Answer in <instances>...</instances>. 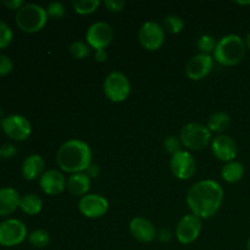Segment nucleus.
Wrapping results in <instances>:
<instances>
[{
  "mask_svg": "<svg viewBox=\"0 0 250 250\" xmlns=\"http://www.w3.org/2000/svg\"><path fill=\"white\" fill-rule=\"evenodd\" d=\"M217 42L215 41V38L210 34H203L198 39V49H199L200 54H205V55H210L211 53H214L215 48H216Z\"/></svg>",
  "mask_w": 250,
  "mask_h": 250,
  "instance_id": "cd10ccee",
  "label": "nucleus"
},
{
  "mask_svg": "<svg viewBox=\"0 0 250 250\" xmlns=\"http://www.w3.org/2000/svg\"><path fill=\"white\" fill-rule=\"evenodd\" d=\"M214 68V58L205 54H197L188 60L186 75L192 81H202L210 75Z\"/></svg>",
  "mask_w": 250,
  "mask_h": 250,
  "instance_id": "4468645a",
  "label": "nucleus"
},
{
  "mask_svg": "<svg viewBox=\"0 0 250 250\" xmlns=\"http://www.w3.org/2000/svg\"><path fill=\"white\" fill-rule=\"evenodd\" d=\"M93 160L89 144L81 139H68L56 153V163L61 171L67 173L85 172Z\"/></svg>",
  "mask_w": 250,
  "mask_h": 250,
  "instance_id": "f03ea898",
  "label": "nucleus"
},
{
  "mask_svg": "<svg viewBox=\"0 0 250 250\" xmlns=\"http://www.w3.org/2000/svg\"><path fill=\"white\" fill-rule=\"evenodd\" d=\"M48 14L38 4H24L16 14V24L22 32L37 33L45 27Z\"/></svg>",
  "mask_w": 250,
  "mask_h": 250,
  "instance_id": "20e7f679",
  "label": "nucleus"
},
{
  "mask_svg": "<svg viewBox=\"0 0 250 250\" xmlns=\"http://www.w3.org/2000/svg\"><path fill=\"white\" fill-rule=\"evenodd\" d=\"M94 59L97 62H105L107 59V53L105 50H95Z\"/></svg>",
  "mask_w": 250,
  "mask_h": 250,
  "instance_id": "4c0bfd02",
  "label": "nucleus"
},
{
  "mask_svg": "<svg viewBox=\"0 0 250 250\" xmlns=\"http://www.w3.org/2000/svg\"><path fill=\"white\" fill-rule=\"evenodd\" d=\"M104 6L109 10L110 12H114V14H117V12H121L124 10L126 2L124 0H105Z\"/></svg>",
  "mask_w": 250,
  "mask_h": 250,
  "instance_id": "473e14b6",
  "label": "nucleus"
},
{
  "mask_svg": "<svg viewBox=\"0 0 250 250\" xmlns=\"http://www.w3.org/2000/svg\"><path fill=\"white\" fill-rule=\"evenodd\" d=\"M202 229L203 220L190 212V214L185 215L178 221L177 226H176L175 236L181 244L187 246V244H190L197 241L198 237L202 233Z\"/></svg>",
  "mask_w": 250,
  "mask_h": 250,
  "instance_id": "9b49d317",
  "label": "nucleus"
},
{
  "mask_svg": "<svg viewBox=\"0 0 250 250\" xmlns=\"http://www.w3.org/2000/svg\"><path fill=\"white\" fill-rule=\"evenodd\" d=\"M17 150H16V146L11 143H6V144H2L0 146V155L5 159H10V158H14L16 155Z\"/></svg>",
  "mask_w": 250,
  "mask_h": 250,
  "instance_id": "72a5a7b5",
  "label": "nucleus"
},
{
  "mask_svg": "<svg viewBox=\"0 0 250 250\" xmlns=\"http://www.w3.org/2000/svg\"><path fill=\"white\" fill-rule=\"evenodd\" d=\"M236 4H238V5H250V0H249V1H236Z\"/></svg>",
  "mask_w": 250,
  "mask_h": 250,
  "instance_id": "ea45409f",
  "label": "nucleus"
},
{
  "mask_svg": "<svg viewBox=\"0 0 250 250\" xmlns=\"http://www.w3.org/2000/svg\"><path fill=\"white\" fill-rule=\"evenodd\" d=\"M182 143H181L180 137L175 136H168L166 137L165 141H164V149L166 150V153L170 154L171 156L175 155L176 153L182 150Z\"/></svg>",
  "mask_w": 250,
  "mask_h": 250,
  "instance_id": "c85d7f7f",
  "label": "nucleus"
},
{
  "mask_svg": "<svg viewBox=\"0 0 250 250\" xmlns=\"http://www.w3.org/2000/svg\"><path fill=\"white\" fill-rule=\"evenodd\" d=\"M170 170L177 180L187 181L194 176L197 171V163L189 151L181 150L171 156Z\"/></svg>",
  "mask_w": 250,
  "mask_h": 250,
  "instance_id": "f8f14e48",
  "label": "nucleus"
},
{
  "mask_svg": "<svg viewBox=\"0 0 250 250\" xmlns=\"http://www.w3.org/2000/svg\"><path fill=\"white\" fill-rule=\"evenodd\" d=\"M244 166L239 161H229L221 168V177L227 183H237L243 178Z\"/></svg>",
  "mask_w": 250,
  "mask_h": 250,
  "instance_id": "412c9836",
  "label": "nucleus"
},
{
  "mask_svg": "<svg viewBox=\"0 0 250 250\" xmlns=\"http://www.w3.org/2000/svg\"><path fill=\"white\" fill-rule=\"evenodd\" d=\"M246 51V42L242 37L237 34H227L217 42L212 58L220 65L231 67L243 61Z\"/></svg>",
  "mask_w": 250,
  "mask_h": 250,
  "instance_id": "7ed1b4c3",
  "label": "nucleus"
},
{
  "mask_svg": "<svg viewBox=\"0 0 250 250\" xmlns=\"http://www.w3.org/2000/svg\"><path fill=\"white\" fill-rule=\"evenodd\" d=\"M180 139L182 146L188 150L200 151L210 146L212 133L208 126L198 122H189L181 128Z\"/></svg>",
  "mask_w": 250,
  "mask_h": 250,
  "instance_id": "39448f33",
  "label": "nucleus"
},
{
  "mask_svg": "<svg viewBox=\"0 0 250 250\" xmlns=\"http://www.w3.org/2000/svg\"><path fill=\"white\" fill-rule=\"evenodd\" d=\"M224 188L214 180H203L188 189L186 202L193 215L209 220L219 212L224 203Z\"/></svg>",
  "mask_w": 250,
  "mask_h": 250,
  "instance_id": "f257e3e1",
  "label": "nucleus"
},
{
  "mask_svg": "<svg viewBox=\"0 0 250 250\" xmlns=\"http://www.w3.org/2000/svg\"><path fill=\"white\" fill-rule=\"evenodd\" d=\"M28 237L27 227L22 221L17 219L5 220L0 224V246L11 248L23 243Z\"/></svg>",
  "mask_w": 250,
  "mask_h": 250,
  "instance_id": "0eeeda50",
  "label": "nucleus"
},
{
  "mask_svg": "<svg viewBox=\"0 0 250 250\" xmlns=\"http://www.w3.org/2000/svg\"><path fill=\"white\" fill-rule=\"evenodd\" d=\"M100 0H73L72 7L78 15H90L98 10L100 6Z\"/></svg>",
  "mask_w": 250,
  "mask_h": 250,
  "instance_id": "b1692460",
  "label": "nucleus"
},
{
  "mask_svg": "<svg viewBox=\"0 0 250 250\" xmlns=\"http://www.w3.org/2000/svg\"><path fill=\"white\" fill-rule=\"evenodd\" d=\"M66 183H67V180L65 175L55 168L45 171L39 178V187L48 195L61 194L66 189Z\"/></svg>",
  "mask_w": 250,
  "mask_h": 250,
  "instance_id": "dca6fc26",
  "label": "nucleus"
},
{
  "mask_svg": "<svg viewBox=\"0 0 250 250\" xmlns=\"http://www.w3.org/2000/svg\"><path fill=\"white\" fill-rule=\"evenodd\" d=\"M70 55L76 60H83L90 55V46L82 41L73 42L70 45Z\"/></svg>",
  "mask_w": 250,
  "mask_h": 250,
  "instance_id": "bb28decb",
  "label": "nucleus"
},
{
  "mask_svg": "<svg viewBox=\"0 0 250 250\" xmlns=\"http://www.w3.org/2000/svg\"><path fill=\"white\" fill-rule=\"evenodd\" d=\"M21 197L16 189L5 187L0 189V217L11 215L20 208Z\"/></svg>",
  "mask_w": 250,
  "mask_h": 250,
  "instance_id": "6ab92c4d",
  "label": "nucleus"
},
{
  "mask_svg": "<svg viewBox=\"0 0 250 250\" xmlns=\"http://www.w3.org/2000/svg\"><path fill=\"white\" fill-rule=\"evenodd\" d=\"M138 41L146 50L156 51L165 43V31L158 22H144L138 31Z\"/></svg>",
  "mask_w": 250,
  "mask_h": 250,
  "instance_id": "6e6552de",
  "label": "nucleus"
},
{
  "mask_svg": "<svg viewBox=\"0 0 250 250\" xmlns=\"http://www.w3.org/2000/svg\"><path fill=\"white\" fill-rule=\"evenodd\" d=\"M14 38V32L10 28L7 23L4 21H0V49H4L10 45Z\"/></svg>",
  "mask_w": 250,
  "mask_h": 250,
  "instance_id": "c756f323",
  "label": "nucleus"
},
{
  "mask_svg": "<svg viewBox=\"0 0 250 250\" xmlns=\"http://www.w3.org/2000/svg\"><path fill=\"white\" fill-rule=\"evenodd\" d=\"M129 232L132 237L141 243H151L158 233L153 222L146 217H134L129 222Z\"/></svg>",
  "mask_w": 250,
  "mask_h": 250,
  "instance_id": "f3484780",
  "label": "nucleus"
},
{
  "mask_svg": "<svg viewBox=\"0 0 250 250\" xmlns=\"http://www.w3.org/2000/svg\"><path fill=\"white\" fill-rule=\"evenodd\" d=\"M229 126H231V116L225 111L214 112L208 121V128L211 133H217V136L227 131Z\"/></svg>",
  "mask_w": 250,
  "mask_h": 250,
  "instance_id": "4be33fe9",
  "label": "nucleus"
},
{
  "mask_svg": "<svg viewBox=\"0 0 250 250\" xmlns=\"http://www.w3.org/2000/svg\"><path fill=\"white\" fill-rule=\"evenodd\" d=\"M66 189L72 197H84L90 189V178L84 172L72 173L67 178Z\"/></svg>",
  "mask_w": 250,
  "mask_h": 250,
  "instance_id": "aec40b11",
  "label": "nucleus"
},
{
  "mask_svg": "<svg viewBox=\"0 0 250 250\" xmlns=\"http://www.w3.org/2000/svg\"><path fill=\"white\" fill-rule=\"evenodd\" d=\"M14 68V63H12L11 59L7 58L6 55L0 54V77L9 75Z\"/></svg>",
  "mask_w": 250,
  "mask_h": 250,
  "instance_id": "2f4dec72",
  "label": "nucleus"
},
{
  "mask_svg": "<svg viewBox=\"0 0 250 250\" xmlns=\"http://www.w3.org/2000/svg\"><path fill=\"white\" fill-rule=\"evenodd\" d=\"M1 129L10 139L16 142L26 141L32 133L31 122L22 115H9L0 122Z\"/></svg>",
  "mask_w": 250,
  "mask_h": 250,
  "instance_id": "1a4fd4ad",
  "label": "nucleus"
},
{
  "mask_svg": "<svg viewBox=\"0 0 250 250\" xmlns=\"http://www.w3.org/2000/svg\"><path fill=\"white\" fill-rule=\"evenodd\" d=\"M161 26H163L164 31L165 32H168V33L171 34H177L183 29L185 22H183V20L181 19L180 16H177V15H170V16H166L165 19L163 20Z\"/></svg>",
  "mask_w": 250,
  "mask_h": 250,
  "instance_id": "a878e982",
  "label": "nucleus"
},
{
  "mask_svg": "<svg viewBox=\"0 0 250 250\" xmlns=\"http://www.w3.org/2000/svg\"><path fill=\"white\" fill-rule=\"evenodd\" d=\"M2 5L10 10H17L19 11L23 6L24 2L23 0H5V1H2Z\"/></svg>",
  "mask_w": 250,
  "mask_h": 250,
  "instance_id": "c9c22d12",
  "label": "nucleus"
},
{
  "mask_svg": "<svg viewBox=\"0 0 250 250\" xmlns=\"http://www.w3.org/2000/svg\"><path fill=\"white\" fill-rule=\"evenodd\" d=\"M246 46H247V49H248V50H250V33L248 34V36H247V38H246Z\"/></svg>",
  "mask_w": 250,
  "mask_h": 250,
  "instance_id": "58836bf2",
  "label": "nucleus"
},
{
  "mask_svg": "<svg viewBox=\"0 0 250 250\" xmlns=\"http://www.w3.org/2000/svg\"><path fill=\"white\" fill-rule=\"evenodd\" d=\"M103 90L110 102L122 103L131 94V82L125 73L114 71L104 80Z\"/></svg>",
  "mask_w": 250,
  "mask_h": 250,
  "instance_id": "423d86ee",
  "label": "nucleus"
},
{
  "mask_svg": "<svg viewBox=\"0 0 250 250\" xmlns=\"http://www.w3.org/2000/svg\"><path fill=\"white\" fill-rule=\"evenodd\" d=\"M0 158H1V155H0Z\"/></svg>",
  "mask_w": 250,
  "mask_h": 250,
  "instance_id": "79ce46f5",
  "label": "nucleus"
},
{
  "mask_svg": "<svg viewBox=\"0 0 250 250\" xmlns=\"http://www.w3.org/2000/svg\"><path fill=\"white\" fill-rule=\"evenodd\" d=\"M43 208V202L37 194H26L21 197L20 202V209L27 215H38Z\"/></svg>",
  "mask_w": 250,
  "mask_h": 250,
  "instance_id": "5701e85b",
  "label": "nucleus"
},
{
  "mask_svg": "<svg viewBox=\"0 0 250 250\" xmlns=\"http://www.w3.org/2000/svg\"><path fill=\"white\" fill-rule=\"evenodd\" d=\"M210 148L215 158L224 163L233 161L238 154V146L236 141L227 134H219L216 137H212Z\"/></svg>",
  "mask_w": 250,
  "mask_h": 250,
  "instance_id": "2eb2a0df",
  "label": "nucleus"
},
{
  "mask_svg": "<svg viewBox=\"0 0 250 250\" xmlns=\"http://www.w3.org/2000/svg\"><path fill=\"white\" fill-rule=\"evenodd\" d=\"M247 250H250V237L248 241H247Z\"/></svg>",
  "mask_w": 250,
  "mask_h": 250,
  "instance_id": "a19ab883",
  "label": "nucleus"
},
{
  "mask_svg": "<svg viewBox=\"0 0 250 250\" xmlns=\"http://www.w3.org/2000/svg\"><path fill=\"white\" fill-rule=\"evenodd\" d=\"M28 242L37 249H43L50 243V236L45 229H34L28 234Z\"/></svg>",
  "mask_w": 250,
  "mask_h": 250,
  "instance_id": "393cba45",
  "label": "nucleus"
},
{
  "mask_svg": "<svg viewBox=\"0 0 250 250\" xmlns=\"http://www.w3.org/2000/svg\"><path fill=\"white\" fill-rule=\"evenodd\" d=\"M46 14H48V17L53 20H60L65 16L66 10L65 6H63L62 2L60 1H53L46 6Z\"/></svg>",
  "mask_w": 250,
  "mask_h": 250,
  "instance_id": "7c9ffc66",
  "label": "nucleus"
},
{
  "mask_svg": "<svg viewBox=\"0 0 250 250\" xmlns=\"http://www.w3.org/2000/svg\"><path fill=\"white\" fill-rule=\"evenodd\" d=\"M172 237H173V233L170 231V229H166V227L159 229L158 233H156V238H158L160 242H163V243H168V242L172 239Z\"/></svg>",
  "mask_w": 250,
  "mask_h": 250,
  "instance_id": "f704fd0d",
  "label": "nucleus"
},
{
  "mask_svg": "<svg viewBox=\"0 0 250 250\" xmlns=\"http://www.w3.org/2000/svg\"><path fill=\"white\" fill-rule=\"evenodd\" d=\"M114 39V29L109 23L103 21L94 22L90 24L85 33V41L94 50H105Z\"/></svg>",
  "mask_w": 250,
  "mask_h": 250,
  "instance_id": "9d476101",
  "label": "nucleus"
},
{
  "mask_svg": "<svg viewBox=\"0 0 250 250\" xmlns=\"http://www.w3.org/2000/svg\"><path fill=\"white\" fill-rule=\"evenodd\" d=\"M85 175L88 176V177L90 178V180H92V178H97V177H99V175H100V167H99V165H98V164H90V166L89 167L87 168V170H85Z\"/></svg>",
  "mask_w": 250,
  "mask_h": 250,
  "instance_id": "e433bc0d",
  "label": "nucleus"
},
{
  "mask_svg": "<svg viewBox=\"0 0 250 250\" xmlns=\"http://www.w3.org/2000/svg\"><path fill=\"white\" fill-rule=\"evenodd\" d=\"M78 210L87 219H99L109 210V202L105 197L94 193H88L78 203Z\"/></svg>",
  "mask_w": 250,
  "mask_h": 250,
  "instance_id": "ddd939ff",
  "label": "nucleus"
},
{
  "mask_svg": "<svg viewBox=\"0 0 250 250\" xmlns=\"http://www.w3.org/2000/svg\"><path fill=\"white\" fill-rule=\"evenodd\" d=\"M45 161L38 154H32L28 155L22 163V176L27 181H34L37 178H41L45 171Z\"/></svg>",
  "mask_w": 250,
  "mask_h": 250,
  "instance_id": "a211bd4d",
  "label": "nucleus"
}]
</instances>
